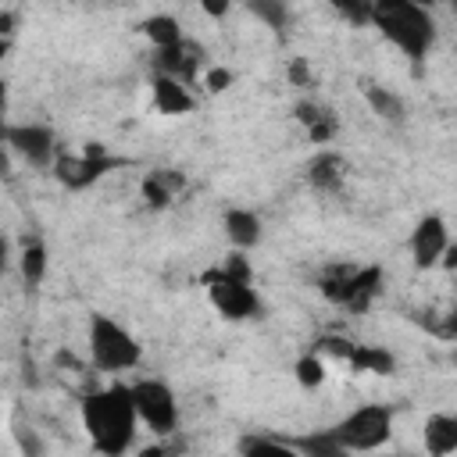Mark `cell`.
I'll return each mask as SVG.
<instances>
[{"instance_id": "cell-1", "label": "cell", "mask_w": 457, "mask_h": 457, "mask_svg": "<svg viewBox=\"0 0 457 457\" xmlns=\"http://www.w3.org/2000/svg\"><path fill=\"white\" fill-rule=\"evenodd\" d=\"M82 425H86V436L93 443L96 453H107V457H118L132 446L136 439V403H132V389L114 382L107 389H96L82 400Z\"/></svg>"}, {"instance_id": "cell-2", "label": "cell", "mask_w": 457, "mask_h": 457, "mask_svg": "<svg viewBox=\"0 0 457 457\" xmlns=\"http://www.w3.org/2000/svg\"><path fill=\"white\" fill-rule=\"evenodd\" d=\"M371 25L411 61H421L436 43V21L418 0H371Z\"/></svg>"}, {"instance_id": "cell-3", "label": "cell", "mask_w": 457, "mask_h": 457, "mask_svg": "<svg viewBox=\"0 0 457 457\" xmlns=\"http://www.w3.org/2000/svg\"><path fill=\"white\" fill-rule=\"evenodd\" d=\"M89 357L100 371H129L143 361V350L121 321L107 314H93L89 318Z\"/></svg>"}, {"instance_id": "cell-4", "label": "cell", "mask_w": 457, "mask_h": 457, "mask_svg": "<svg viewBox=\"0 0 457 457\" xmlns=\"http://www.w3.org/2000/svg\"><path fill=\"white\" fill-rule=\"evenodd\" d=\"M389 432H393V411L382 403H364L332 428L343 450H378L389 439Z\"/></svg>"}, {"instance_id": "cell-5", "label": "cell", "mask_w": 457, "mask_h": 457, "mask_svg": "<svg viewBox=\"0 0 457 457\" xmlns=\"http://www.w3.org/2000/svg\"><path fill=\"white\" fill-rule=\"evenodd\" d=\"M378 282H382V271L378 268H328L321 275V293L339 303V307H350V311H364L375 293H378Z\"/></svg>"}, {"instance_id": "cell-6", "label": "cell", "mask_w": 457, "mask_h": 457, "mask_svg": "<svg viewBox=\"0 0 457 457\" xmlns=\"http://www.w3.org/2000/svg\"><path fill=\"white\" fill-rule=\"evenodd\" d=\"M132 389V403H136V418L154 432V436H168L179 428V400L171 393L168 382L161 378H139Z\"/></svg>"}, {"instance_id": "cell-7", "label": "cell", "mask_w": 457, "mask_h": 457, "mask_svg": "<svg viewBox=\"0 0 457 457\" xmlns=\"http://www.w3.org/2000/svg\"><path fill=\"white\" fill-rule=\"evenodd\" d=\"M207 296L214 303V311L228 321H246V318H257L261 314V296L253 293V286L246 278H232L225 275L221 268L218 271H207Z\"/></svg>"}, {"instance_id": "cell-8", "label": "cell", "mask_w": 457, "mask_h": 457, "mask_svg": "<svg viewBox=\"0 0 457 457\" xmlns=\"http://www.w3.org/2000/svg\"><path fill=\"white\" fill-rule=\"evenodd\" d=\"M4 143L32 168H54L57 161V136L46 125H4Z\"/></svg>"}, {"instance_id": "cell-9", "label": "cell", "mask_w": 457, "mask_h": 457, "mask_svg": "<svg viewBox=\"0 0 457 457\" xmlns=\"http://www.w3.org/2000/svg\"><path fill=\"white\" fill-rule=\"evenodd\" d=\"M446 250H450L446 221L439 214H425L414 225V232H411V257H414V264L418 268H432V264H439V257H446Z\"/></svg>"}, {"instance_id": "cell-10", "label": "cell", "mask_w": 457, "mask_h": 457, "mask_svg": "<svg viewBox=\"0 0 457 457\" xmlns=\"http://www.w3.org/2000/svg\"><path fill=\"white\" fill-rule=\"evenodd\" d=\"M107 168H111V157H104V154H96V150H89L86 157H57V161H54V175H57L68 189H86V186H93Z\"/></svg>"}, {"instance_id": "cell-11", "label": "cell", "mask_w": 457, "mask_h": 457, "mask_svg": "<svg viewBox=\"0 0 457 457\" xmlns=\"http://www.w3.org/2000/svg\"><path fill=\"white\" fill-rule=\"evenodd\" d=\"M200 57H204V50L189 46L186 39H179L175 46H161V50H157V71H164V75H171V79H179V82L189 86V82L196 79Z\"/></svg>"}, {"instance_id": "cell-12", "label": "cell", "mask_w": 457, "mask_h": 457, "mask_svg": "<svg viewBox=\"0 0 457 457\" xmlns=\"http://www.w3.org/2000/svg\"><path fill=\"white\" fill-rule=\"evenodd\" d=\"M154 107L161 114H186V111H193V93L186 82L157 71L154 75Z\"/></svg>"}, {"instance_id": "cell-13", "label": "cell", "mask_w": 457, "mask_h": 457, "mask_svg": "<svg viewBox=\"0 0 457 457\" xmlns=\"http://www.w3.org/2000/svg\"><path fill=\"white\" fill-rule=\"evenodd\" d=\"M343 175H346V161L336 154V150H321L314 154V161L307 164V182L311 189L318 193H336L343 186Z\"/></svg>"}, {"instance_id": "cell-14", "label": "cell", "mask_w": 457, "mask_h": 457, "mask_svg": "<svg viewBox=\"0 0 457 457\" xmlns=\"http://www.w3.org/2000/svg\"><path fill=\"white\" fill-rule=\"evenodd\" d=\"M221 225H225V239L236 250H250V246L261 243V218L253 211H246V207H228Z\"/></svg>"}, {"instance_id": "cell-15", "label": "cell", "mask_w": 457, "mask_h": 457, "mask_svg": "<svg viewBox=\"0 0 457 457\" xmlns=\"http://www.w3.org/2000/svg\"><path fill=\"white\" fill-rule=\"evenodd\" d=\"M182 186H186L182 171H175V168H157V171H150V175L143 179V196H146L150 207H164V204H171V200L182 193Z\"/></svg>"}, {"instance_id": "cell-16", "label": "cell", "mask_w": 457, "mask_h": 457, "mask_svg": "<svg viewBox=\"0 0 457 457\" xmlns=\"http://www.w3.org/2000/svg\"><path fill=\"white\" fill-rule=\"evenodd\" d=\"M361 93H364L368 107H371L382 121L400 125V121L407 118V104H403V96H400V93H393V89H386V86H378V82H364V86H361Z\"/></svg>"}, {"instance_id": "cell-17", "label": "cell", "mask_w": 457, "mask_h": 457, "mask_svg": "<svg viewBox=\"0 0 457 457\" xmlns=\"http://www.w3.org/2000/svg\"><path fill=\"white\" fill-rule=\"evenodd\" d=\"M425 450L432 457H450L457 450V418L453 414H432L425 421Z\"/></svg>"}, {"instance_id": "cell-18", "label": "cell", "mask_w": 457, "mask_h": 457, "mask_svg": "<svg viewBox=\"0 0 457 457\" xmlns=\"http://www.w3.org/2000/svg\"><path fill=\"white\" fill-rule=\"evenodd\" d=\"M296 118L307 125V132H311L314 143H328V139L336 136V129H339V121L332 118V111L321 107V104H311V100L296 107Z\"/></svg>"}, {"instance_id": "cell-19", "label": "cell", "mask_w": 457, "mask_h": 457, "mask_svg": "<svg viewBox=\"0 0 457 457\" xmlns=\"http://www.w3.org/2000/svg\"><path fill=\"white\" fill-rule=\"evenodd\" d=\"M143 36L161 50V46H175L179 39H182V25H179V18H171V14H150L143 25Z\"/></svg>"}, {"instance_id": "cell-20", "label": "cell", "mask_w": 457, "mask_h": 457, "mask_svg": "<svg viewBox=\"0 0 457 457\" xmlns=\"http://www.w3.org/2000/svg\"><path fill=\"white\" fill-rule=\"evenodd\" d=\"M350 368H353V371L393 375L396 361H393V353H389V350H382V346H353V353H350Z\"/></svg>"}, {"instance_id": "cell-21", "label": "cell", "mask_w": 457, "mask_h": 457, "mask_svg": "<svg viewBox=\"0 0 457 457\" xmlns=\"http://www.w3.org/2000/svg\"><path fill=\"white\" fill-rule=\"evenodd\" d=\"M246 11L264 21L271 32H286L289 29V0H243Z\"/></svg>"}, {"instance_id": "cell-22", "label": "cell", "mask_w": 457, "mask_h": 457, "mask_svg": "<svg viewBox=\"0 0 457 457\" xmlns=\"http://www.w3.org/2000/svg\"><path fill=\"white\" fill-rule=\"evenodd\" d=\"M18 268H21V278L25 286H39L43 275H46V246L39 239H29L18 253Z\"/></svg>"}, {"instance_id": "cell-23", "label": "cell", "mask_w": 457, "mask_h": 457, "mask_svg": "<svg viewBox=\"0 0 457 457\" xmlns=\"http://www.w3.org/2000/svg\"><path fill=\"white\" fill-rule=\"evenodd\" d=\"M239 453H246V457H253V453H293V439L250 432V436L239 439Z\"/></svg>"}, {"instance_id": "cell-24", "label": "cell", "mask_w": 457, "mask_h": 457, "mask_svg": "<svg viewBox=\"0 0 457 457\" xmlns=\"http://www.w3.org/2000/svg\"><path fill=\"white\" fill-rule=\"evenodd\" d=\"M293 450H300V453H314V457H339V453H343V446H339V439L332 436V428H325V432H318V436L293 439Z\"/></svg>"}, {"instance_id": "cell-25", "label": "cell", "mask_w": 457, "mask_h": 457, "mask_svg": "<svg viewBox=\"0 0 457 457\" xmlns=\"http://www.w3.org/2000/svg\"><path fill=\"white\" fill-rule=\"evenodd\" d=\"M296 382H300L303 389L321 386V382H325V361H321L318 353H303V357L296 361Z\"/></svg>"}, {"instance_id": "cell-26", "label": "cell", "mask_w": 457, "mask_h": 457, "mask_svg": "<svg viewBox=\"0 0 457 457\" xmlns=\"http://www.w3.org/2000/svg\"><path fill=\"white\" fill-rule=\"evenodd\" d=\"M353 346H357V343H350V339H343V336H321V339H318V346H314V353H318L321 361H325V357H332V361L350 364Z\"/></svg>"}, {"instance_id": "cell-27", "label": "cell", "mask_w": 457, "mask_h": 457, "mask_svg": "<svg viewBox=\"0 0 457 457\" xmlns=\"http://www.w3.org/2000/svg\"><path fill=\"white\" fill-rule=\"evenodd\" d=\"M332 7L350 25H371V0H332Z\"/></svg>"}, {"instance_id": "cell-28", "label": "cell", "mask_w": 457, "mask_h": 457, "mask_svg": "<svg viewBox=\"0 0 457 457\" xmlns=\"http://www.w3.org/2000/svg\"><path fill=\"white\" fill-rule=\"evenodd\" d=\"M228 82H232V71H228V68H211V71H207V89H211V93H221Z\"/></svg>"}, {"instance_id": "cell-29", "label": "cell", "mask_w": 457, "mask_h": 457, "mask_svg": "<svg viewBox=\"0 0 457 457\" xmlns=\"http://www.w3.org/2000/svg\"><path fill=\"white\" fill-rule=\"evenodd\" d=\"M196 4H200V11H204L207 18H225L232 0H196Z\"/></svg>"}, {"instance_id": "cell-30", "label": "cell", "mask_w": 457, "mask_h": 457, "mask_svg": "<svg viewBox=\"0 0 457 457\" xmlns=\"http://www.w3.org/2000/svg\"><path fill=\"white\" fill-rule=\"evenodd\" d=\"M7 264H11V243H7V236H0V275L7 271Z\"/></svg>"}, {"instance_id": "cell-31", "label": "cell", "mask_w": 457, "mask_h": 457, "mask_svg": "<svg viewBox=\"0 0 457 457\" xmlns=\"http://www.w3.org/2000/svg\"><path fill=\"white\" fill-rule=\"evenodd\" d=\"M104 4H121V0H104Z\"/></svg>"}, {"instance_id": "cell-32", "label": "cell", "mask_w": 457, "mask_h": 457, "mask_svg": "<svg viewBox=\"0 0 457 457\" xmlns=\"http://www.w3.org/2000/svg\"><path fill=\"white\" fill-rule=\"evenodd\" d=\"M0 139H4V125H0Z\"/></svg>"}]
</instances>
